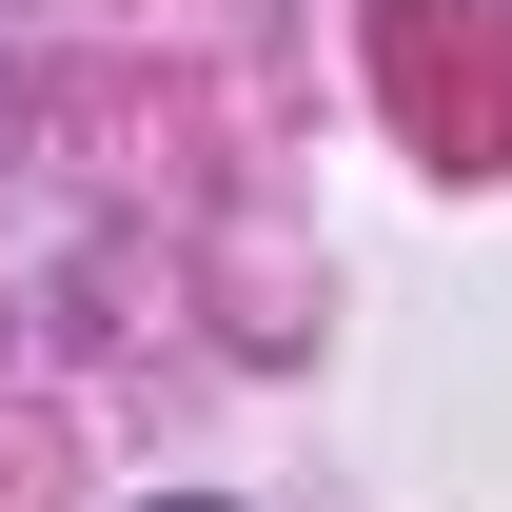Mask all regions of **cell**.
Segmentation results:
<instances>
[{"label": "cell", "instance_id": "6da1fadb", "mask_svg": "<svg viewBox=\"0 0 512 512\" xmlns=\"http://www.w3.org/2000/svg\"><path fill=\"white\" fill-rule=\"evenodd\" d=\"M178 512H197V493H178Z\"/></svg>", "mask_w": 512, "mask_h": 512}]
</instances>
